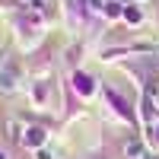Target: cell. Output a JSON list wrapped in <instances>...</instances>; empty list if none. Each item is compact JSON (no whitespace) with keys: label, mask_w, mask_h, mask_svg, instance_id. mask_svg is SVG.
Listing matches in <instances>:
<instances>
[{"label":"cell","mask_w":159,"mask_h":159,"mask_svg":"<svg viewBox=\"0 0 159 159\" xmlns=\"http://www.w3.org/2000/svg\"><path fill=\"white\" fill-rule=\"evenodd\" d=\"M89 7L92 10H102V0H89Z\"/></svg>","instance_id":"cell-8"},{"label":"cell","mask_w":159,"mask_h":159,"mask_svg":"<svg viewBox=\"0 0 159 159\" xmlns=\"http://www.w3.org/2000/svg\"><path fill=\"white\" fill-rule=\"evenodd\" d=\"M0 89L3 92L16 89V67L13 64H0Z\"/></svg>","instance_id":"cell-1"},{"label":"cell","mask_w":159,"mask_h":159,"mask_svg":"<svg viewBox=\"0 0 159 159\" xmlns=\"http://www.w3.org/2000/svg\"><path fill=\"white\" fill-rule=\"evenodd\" d=\"M0 159H3V153H0Z\"/></svg>","instance_id":"cell-11"},{"label":"cell","mask_w":159,"mask_h":159,"mask_svg":"<svg viewBox=\"0 0 159 159\" xmlns=\"http://www.w3.org/2000/svg\"><path fill=\"white\" fill-rule=\"evenodd\" d=\"M35 159H54V156H51L48 150H38V153H35Z\"/></svg>","instance_id":"cell-6"},{"label":"cell","mask_w":159,"mask_h":159,"mask_svg":"<svg viewBox=\"0 0 159 159\" xmlns=\"http://www.w3.org/2000/svg\"><path fill=\"white\" fill-rule=\"evenodd\" d=\"M22 3H29V7H45L48 0H22Z\"/></svg>","instance_id":"cell-7"},{"label":"cell","mask_w":159,"mask_h":159,"mask_svg":"<svg viewBox=\"0 0 159 159\" xmlns=\"http://www.w3.org/2000/svg\"><path fill=\"white\" fill-rule=\"evenodd\" d=\"M127 159H143V147H140V143H127Z\"/></svg>","instance_id":"cell-4"},{"label":"cell","mask_w":159,"mask_h":159,"mask_svg":"<svg viewBox=\"0 0 159 159\" xmlns=\"http://www.w3.org/2000/svg\"><path fill=\"white\" fill-rule=\"evenodd\" d=\"M153 134H156V140H159V124H156V130H153Z\"/></svg>","instance_id":"cell-9"},{"label":"cell","mask_w":159,"mask_h":159,"mask_svg":"<svg viewBox=\"0 0 159 159\" xmlns=\"http://www.w3.org/2000/svg\"><path fill=\"white\" fill-rule=\"evenodd\" d=\"M124 16H127L130 22H140V10H127V13H124Z\"/></svg>","instance_id":"cell-5"},{"label":"cell","mask_w":159,"mask_h":159,"mask_svg":"<svg viewBox=\"0 0 159 159\" xmlns=\"http://www.w3.org/2000/svg\"><path fill=\"white\" fill-rule=\"evenodd\" d=\"M156 108H159V92H156Z\"/></svg>","instance_id":"cell-10"},{"label":"cell","mask_w":159,"mask_h":159,"mask_svg":"<svg viewBox=\"0 0 159 159\" xmlns=\"http://www.w3.org/2000/svg\"><path fill=\"white\" fill-rule=\"evenodd\" d=\"M22 143H25V147H42V143H45V130L42 127H29L25 137H22Z\"/></svg>","instance_id":"cell-2"},{"label":"cell","mask_w":159,"mask_h":159,"mask_svg":"<svg viewBox=\"0 0 159 159\" xmlns=\"http://www.w3.org/2000/svg\"><path fill=\"white\" fill-rule=\"evenodd\" d=\"M76 89L83 92V96H89V92H92V80H89V76H83V73H80V76H76Z\"/></svg>","instance_id":"cell-3"}]
</instances>
